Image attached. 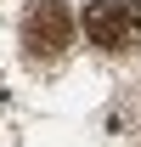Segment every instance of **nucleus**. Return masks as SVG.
Here are the masks:
<instances>
[{
  "mask_svg": "<svg viewBox=\"0 0 141 147\" xmlns=\"http://www.w3.org/2000/svg\"><path fill=\"white\" fill-rule=\"evenodd\" d=\"M85 40L102 51H136L141 45V0H90Z\"/></svg>",
  "mask_w": 141,
  "mask_h": 147,
  "instance_id": "obj_1",
  "label": "nucleus"
},
{
  "mask_svg": "<svg viewBox=\"0 0 141 147\" xmlns=\"http://www.w3.org/2000/svg\"><path fill=\"white\" fill-rule=\"evenodd\" d=\"M73 40V17L62 0H34L28 6V17H23V45H28V57L34 62H51V57L68 51Z\"/></svg>",
  "mask_w": 141,
  "mask_h": 147,
  "instance_id": "obj_2",
  "label": "nucleus"
}]
</instances>
